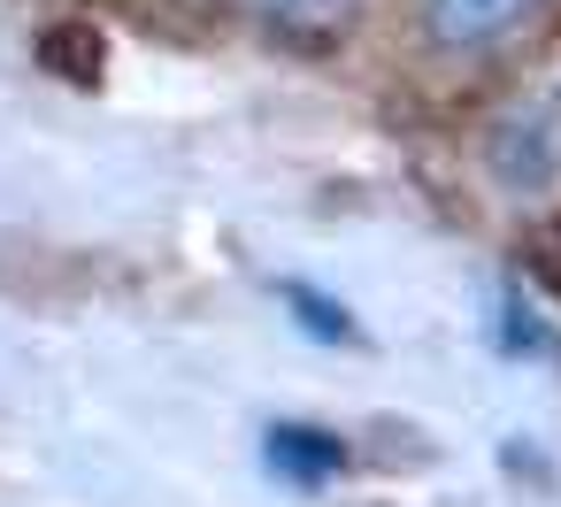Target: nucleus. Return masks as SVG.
<instances>
[{
  "instance_id": "20e7f679",
  "label": "nucleus",
  "mask_w": 561,
  "mask_h": 507,
  "mask_svg": "<svg viewBox=\"0 0 561 507\" xmlns=\"http://www.w3.org/2000/svg\"><path fill=\"white\" fill-rule=\"evenodd\" d=\"M538 16V0H431V39L454 47V55H477V47H500L515 39L523 24Z\"/></svg>"
},
{
  "instance_id": "423d86ee",
  "label": "nucleus",
  "mask_w": 561,
  "mask_h": 507,
  "mask_svg": "<svg viewBox=\"0 0 561 507\" xmlns=\"http://www.w3.org/2000/svg\"><path fill=\"white\" fill-rule=\"evenodd\" d=\"M492 346L500 354H553V338H546L538 308L523 300V285H500V300H492Z\"/></svg>"
},
{
  "instance_id": "39448f33",
  "label": "nucleus",
  "mask_w": 561,
  "mask_h": 507,
  "mask_svg": "<svg viewBox=\"0 0 561 507\" xmlns=\"http://www.w3.org/2000/svg\"><path fill=\"white\" fill-rule=\"evenodd\" d=\"M277 300H285V315H293V331H300V338H316V346H362L354 308H346V300H331V292H316L308 277H277Z\"/></svg>"
},
{
  "instance_id": "7ed1b4c3",
  "label": "nucleus",
  "mask_w": 561,
  "mask_h": 507,
  "mask_svg": "<svg viewBox=\"0 0 561 507\" xmlns=\"http://www.w3.org/2000/svg\"><path fill=\"white\" fill-rule=\"evenodd\" d=\"M239 9L277 39V47H300V55H323L354 32L362 0H239Z\"/></svg>"
},
{
  "instance_id": "f03ea898",
  "label": "nucleus",
  "mask_w": 561,
  "mask_h": 507,
  "mask_svg": "<svg viewBox=\"0 0 561 507\" xmlns=\"http://www.w3.org/2000/svg\"><path fill=\"white\" fill-rule=\"evenodd\" d=\"M262 469H270L285 492H331V484L354 469V453H346V438L323 430V423H270V430H262Z\"/></svg>"
},
{
  "instance_id": "f257e3e1",
  "label": "nucleus",
  "mask_w": 561,
  "mask_h": 507,
  "mask_svg": "<svg viewBox=\"0 0 561 507\" xmlns=\"http://www.w3.org/2000/svg\"><path fill=\"white\" fill-rule=\"evenodd\" d=\"M492 170L500 185L515 193H546L553 170H561V101H515L500 124H492Z\"/></svg>"
}]
</instances>
